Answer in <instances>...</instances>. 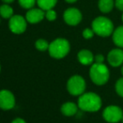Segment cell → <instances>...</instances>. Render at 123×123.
Listing matches in <instances>:
<instances>
[{
	"label": "cell",
	"instance_id": "cell-1",
	"mask_svg": "<svg viewBox=\"0 0 123 123\" xmlns=\"http://www.w3.org/2000/svg\"><path fill=\"white\" fill-rule=\"evenodd\" d=\"M78 106L84 111H97L101 107V100L96 93H85L80 96Z\"/></svg>",
	"mask_w": 123,
	"mask_h": 123
},
{
	"label": "cell",
	"instance_id": "cell-2",
	"mask_svg": "<svg viewBox=\"0 0 123 123\" xmlns=\"http://www.w3.org/2000/svg\"><path fill=\"white\" fill-rule=\"evenodd\" d=\"M91 27L95 34L100 37H108L113 34L114 25L110 18L104 16L96 18L92 21Z\"/></svg>",
	"mask_w": 123,
	"mask_h": 123
},
{
	"label": "cell",
	"instance_id": "cell-3",
	"mask_svg": "<svg viewBox=\"0 0 123 123\" xmlns=\"http://www.w3.org/2000/svg\"><path fill=\"white\" fill-rule=\"evenodd\" d=\"M90 77L91 80L97 86L105 85L110 77V71L103 63H95L90 70Z\"/></svg>",
	"mask_w": 123,
	"mask_h": 123
},
{
	"label": "cell",
	"instance_id": "cell-4",
	"mask_svg": "<svg viewBox=\"0 0 123 123\" xmlns=\"http://www.w3.org/2000/svg\"><path fill=\"white\" fill-rule=\"evenodd\" d=\"M70 49V44L65 39L59 38L53 40L49 44V53L51 57L55 59H62L65 57Z\"/></svg>",
	"mask_w": 123,
	"mask_h": 123
},
{
	"label": "cell",
	"instance_id": "cell-5",
	"mask_svg": "<svg viewBox=\"0 0 123 123\" xmlns=\"http://www.w3.org/2000/svg\"><path fill=\"white\" fill-rule=\"evenodd\" d=\"M67 90L73 96L82 95L86 90V81L80 75L72 76L67 82Z\"/></svg>",
	"mask_w": 123,
	"mask_h": 123
},
{
	"label": "cell",
	"instance_id": "cell-6",
	"mask_svg": "<svg viewBox=\"0 0 123 123\" xmlns=\"http://www.w3.org/2000/svg\"><path fill=\"white\" fill-rule=\"evenodd\" d=\"M8 28L13 34H23L27 28V20L21 15H13L8 21Z\"/></svg>",
	"mask_w": 123,
	"mask_h": 123
},
{
	"label": "cell",
	"instance_id": "cell-7",
	"mask_svg": "<svg viewBox=\"0 0 123 123\" xmlns=\"http://www.w3.org/2000/svg\"><path fill=\"white\" fill-rule=\"evenodd\" d=\"M123 117L122 110L117 105L107 106L103 111V118L110 123H116L121 121Z\"/></svg>",
	"mask_w": 123,
	"mask_h": 123
},
{
	"label": "cell",
	"instance_id": "cell-8",
	"mask_svg": "<svg viewBox=\"0 0 123 123\" xmlns=\"http://www.w3.org/2000/svg\"><path fill=\"white\" fill-rule=\"evenodd\" d=\"M64 20L67 25L75 26L80 23L82 19V13L78 8H69L64 12Z\"/></svg>",
	"mask_w": 123,
	"mask_h": 123
},
{
	"label": "cell",
	"instance_id": "cell-9",
	"mask_svg": "<svg viewBox=\"0 0 123 123\" xmlns=\"http://www.w3.org/2000/svg\"><path fill=\"white\" fill-rule=\"evenodd\" d=\"M15 105V98L11 91L8 90L0 91V108L3 110H10Z\"/></svg>",
	"mask_w": 123,
	"mask_h": 123
},
{
	"label": "cell",
	"instance_id": "cell-10",
	"mask_svg": "<svg viewBox=\"0 0 123 123\" xmlns=\"http://www.w3.org/2000/svg\"><path fill=\"white\" fill-rule=\"evenodd\" d=\"M44 17H45V11L44 10H43L40 8H32L30 9H28L25 18L28 23L29 24H38L42 21Z\"/></svg>",
	"mask_w": 123,
	"mask_h": 123
},
{
	"label": "cell",
	"instance_id": "cell-11",
	"mask_svg": "<svg viewBox=\"0 0 123 123\" xmlns=\"http://www.w3.org/2000/svg\"><path fill=\"white\" fill-rule=\"evenodd\" d=\"M108 63L113 67H118L123 64V50L122 49H114L109 52L107 55Z\"/></svg>",
	"mask_w": 123,
	"mask_h": 123
},
{
	"label": "cell",
	"instance_id": "cell-12",
	"mask_svg": "<svg viewBox=\"0 0 123 123\" xmlns=\"http://www.w3.org/2000/svg\"><path fill=\"white\" fill-rule=\"evenodd\" d=\"M78 60L80 63L84 65H89L93 63L95 60V57L93 54L88 49H82L78 53Z\"/></svg>",
	"mask_w": 123,
	"mask_h": 123
},
{
	"label": "cell",
	"instance_id": "cell-13",
	"mask_svg": "<svg viewBox=\"0 0 123 123\" xmlns=\"http://www.w3.org/2000/svg\"><path fill=\"white\" fill-rule=\"evenodd\" d=\"M112 40L119 48H123V26H119L113 31Z\"/></svg>",
	"mask_w": 123,
	"mask_h": 123
},
{
	"label": "cell",
	"instance_id": "cell-14",
	"mask_svg": "<svg viewBox=\"0 0 123 123\" xmlns=\"http://www.w3.org/2000/svg\"><path fill=\"white\" fill-rule=\"evenodd\" d=\"M115 6L114 0H99L98 8L101 13H107L113 9Z\"/></svg>",
	"mask_w": 123,
	"mask_h": 123
},
{
	"label": "cell",
	"instance_id": "cell-15",
	"mask_svg": "<svg viewBox=\"0 0 123 123\" xmlns=\"http://www.w3.org/2000/svg\"><path fill=\"white\" fill-rule=\"evenodd\" d=\"M77 105L73 102H66L61 106V112L65 116L71 117L77 112Z\"/></svg>",
	"mask_w": 123,
	"mask_h": 123
},
{
	"label": "cell",
	"instance_id": "cell-16",
	"mask_svg": "<svg viewBox=\"0 0 123 123\" xmlns=\"http://www.w3.org/2000/svg\"><path fill=\"white\" fill-rule=\"evenodd\" d=\"M58 0H37V4L39 8L46 11L53 8L56 5Z\"/></svg>",
	"mask_w": 123,
	"mask_h": 123
},
{
	"label": "cell",
	"instance_id": "cell-17",
	"mask_svg": "<svg viewBox=\"0 0 123 123\" xmlns=\"http://www.w3.org/2000/svg\"><path fill=\"white\" fill-rule=\"evenodd\" d=\"M13 15V9L8 4H4L0 6V16L3 18H10Z\"/></svg>",
	"mask_w": 123,
	"mask_h": 123
},
{
	"label": "cell",
	"instance_id": "cell-18",
	"mask_svg": "<svg viewBox=\"0 0 123 123\" xmlns=\"http://www.w3.org/2000/svg\"><path fill=\"white\" fill-rule=\"evenodd\" d=\"M49 44L47 42V40L43 39H37L35 42V48L39 51H45V50L49 49Z\"/></svg>",
	"mask_w": 123,
	"mask_h": 123
},
{
	"label": "cell",
	"instance_id": "cell-19",
	"mask_svg": "<svg viewBox=\"0 0 123 123\" xmlns=\"http://www.w3.org/2000/svg\"><path fill=\"white\" fill-rule=\"evenodd\" d=\"M18 3L25 9H30L37 3V0H18Z\"/></svg>",
	"mask_w": 123,
	"mask_h": 123
},
{
	"label": "cell",
	"instance_id": "cell-20",
	"mask_svg": "<svg viewBox=\"0 0 123 123\" xmlns=\"http://www.w3.org/2000/svg\"><path fill=\"white\" fill-rule=\"evenodd\" d=\"M45 18H47L49 21H55L57 18V13L53 8L45 11Z\"/></svg>",
	"mask_w": 123,
	"mask_h": 123
},
{
	"label": "cell",
	"instance_id": "cell-21",
	"mask_svg": "<svg viewBox=\"0 0 123 123\" xmlns=\"http://www.w3.org/2000/svg\"><path fill=\"white\" fill-rule=\"evenodd\" d=\"M116 91L120 96L123 97V78H120L116 84Z\"/></svg>",
	"mask_w": 123,
	"mask_h": 123
},
{
	"label": "cell",
	"instance_id": "cell-22",
	"mask_svg": "<svg viewBox=\"0 0 123 123\" xmlns=\"http://www.w3.org/2000/svg\"><path fill=\"white\" fill-rule=\"evenodd\" d=\"M94 34H95L94 30H93L92 29H89V28H86V29H85L84 30H83V32H82L83 37H84L85 39H91V38L94 36Z\"/></svg>",
	"mask_w": 123,
	"mask_h": 123
},
{
	"label": "cell",
	"instance_id": "cell-23",
	"mask_svg": "<svg viewBox=\"0 0 123 123\" xmlns=\"http://www.w3.org/2000/svg\"><path fill=\"white\" fill-rule=\"evenodd\" d=\"M115 6L120 11H123V0H116Z\"/></svg>",
	"mask_w": 123,
	"mask_h": 123
},
{
	"label": "cell",
	"instance_id": "cell-24",
	"mask_svg": "<svg viewBox=\"0 0 123 123\" xmlns=\"http://www.w3.org/2000/svg\"><path fill=\"white\" fill-rule=\"evenodd\" d=\"M104 60H105V58H104L103 55H100V54H98V55H96V56H95V61H96V63L101 64L104 62Z\"/></svg>",
	"mask_w": 123,
	"mask_h": 123
},
{
	"label": "cell",
	"instance_id": "cell-25",
	"mask_svg": "<svg viewBox=\"0 0 123 123\" xmlns=\"http://www.w3.org/2000/svg\"><path fill=\"white\" fill-rule=\"evenodd\" d=\"M11 123H26L25 120H23L22 118H16Z\"/></svg>",
	"mask_w": 123,
	"mask_h": 123
},
{
	"label": "cell",
	"instance_id": "cell-26",
	"mask_svg": "<svg viewBox=\"0 0 123 123\" xmlns=\"http://www.w3.org/2000/svg\"><path fill=\"white\" fill-rule=\"evenodd\" d=\"M2 1H3L4 3H8V4H9V3H13L14 0H2Z\"/></svg>",
	"mask_w": 123,
	"mask_h": 123
},
{
	"label": "cell",
	"instance_id": "cell-27",
	"mask_svg": "<svg viewBox=\"0 0 123 123\" xmlns=\"http://www.w3.org/2000/svg\"><path fill=\"white\" fill-rule=\"evenodd\" d=\"M66 3H75L77 0H65Z\"/></svg>",
	"mask_w": 123,
	"mask_h": 123
},
{
	"label": "cell",
	"instance_id": "cell-28",
	"mask_svg": "<svg viewBox=\"0 0 123 123\" xmlns=\"http://www.w3.org/2000/svg\"><path fill=\"white\" fill-rule=\"evenodd\" d=\"M121 72H122V75H123V65H122V69H121Z\"/></svg>",
	"mask_w": 123,
	"mask_h": 123
},
{
	"label": "cell",
	"instance_id": "cell-29",
	"mask_svg": "<svg viewBox=\"0 0 123 123\" xmlns=\"http://www.w3.org/2000/svg\"><path fill=\"white\" fill-rule=\"evenodd\" d=\"M122 21H123V14H122Z\"/></svg>",
	"mask_w": 123,
	"mask_h": 123
},
{
	"label": "cell",
	"instance_id": "cell-30",
	"mask_svg": "<svg viewBox=\"0 0 123 123\" xmlns=\"http://www.w3.org/2000/svg\"><path fill=\"white\" fill-rule=\"evenodd\" d=\"M122 123H123V117H122Z\"/></svg>",
	"mask_w": 123,
	"mask_h": 123
},
{
	"label": "cell",
	"instance_id": "cell-31",
	"mask_svg": "<svg viewBox=\"0 0 123 123\" xmlns=\"http://www.w3.org/2000/svg\"><path fill=\"white\" fill-rule=\"evenodd\" d=\"M0 70H1V66H0Z\"/></svg>",
	"mask_w": 123,
	"mask_h": 123
},
{
	"label": "cell",
	"instance_id": "cell-32",
	"mask_svg": "<svg viewBox=\"0 0 123 123\" xmlns=\"http://www.w3.org/2000/svg\"><path fill=\"white\" fill-rule=\"evenodd\" d=\"M0 22H1V20H0Z\"/></svg>",
	"mask_w": 123,
	"mask_h": 123
}]
</instances>
